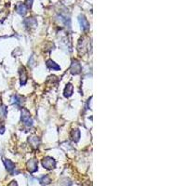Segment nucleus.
I'll use <instances>...</instances> for the list:
<instances>
[{"label":"nucleus","mask_w":186,"mask_h":186,"mask_svg":"<svg viewBox=\"0 0 186 186\" xmlns=\"http://www.w3.org/2000/svg\"><path fill=\"white\" fill-rule=\"evenodd\" d=\"M47 66H48L49 69H52V70H60V69H61L60 65H58L56 62H54L52 60L47 61Z\"/></svg>","instance_id":"9d476101"},{"label":"nucleus","mask_w":186,"mask_h":186,"mask_svg":"<svg viewBox=\"0 0 186 186\" xmlns=\"http://www.w3.org/2000/svg\"><path fill=\"white\" fill-rule=\"evenodd\" d=\"M42 165L43 167L47 169H53L56 167V161L54 160L52 157L47 156L42 160Z\"/></svg>","instance_id":"f03ea898"},{"label":"nucleus","mask_w":186,"mask_h":186,"mask_svg":"<svg viewBox=\"0 0 186 186\" xmlns=\"http://www.w3.org/2000/svg\"><path fill=\"white\" fill-rule=\"evenodd\" d=\"M11 102H12V103H14L16 105H20L21 103H23V99L17 95H14L11 98Z\"/></svg>","instance_id":"4468645a"},{"label":"nucleus","mask_w":186,"mask_h":186,"mask_svg":"<svg viewBox=\"0 0 186 186\" xmlns=\"http://www.w3.org/2000/svg\"><path fill=\"white\" fill-rule=\"evenodd\" d=\"M20 84L25 85V83L27 81V74H26L24 67H21L20 69Z\"/></svg>","instance_id":"0eeeda50"},{"label":"nucleus","mask_w":186,"mask_h":186,"mask_svg":"<svg viewBox=\"0 0 186 186\" xmlns=\"http://www.w3.org/2000/svg\"><path fill=\"white\" fill-rule=\"evenodd\" d=\"M24 24L27 27H31V28H35L36 25H37V23L36 20L34 19V18H29V19H26L24 20Z\"/></svg>","instance_id":"1a4fd4ad"},{"label":"nucleus","mask_w":186,"mask_h":186,"mask_svg":"<svg viewBox=\"0 0 186 186\" xmlns=\"http://www.w3.org/2000/svg\"><path fill=\"white\" fill-rule=\"evenodd\" d=\"M26 167H27V169H28L29 172H31V173L36 172V171L37 170V168H38V166H37V161L35 160V159L29 160V161L27 162V164H26Z\"/></svg>","instance_id":"20e7f679"},{"label":"nucleus","mask_w":186,"mask_h":186,"mask_svg":"<svg viewBox=\"0 0 186 186\" xmlns=\"http://www.w3.org/2000/svg\"><path fill=\"white\" fill-rule=\"evenodd\" d=\"M21 121H23L24 124L27 127H30L33 125V120L30 116V113L27 109H23V110H21Z\"/></svg>","instance_id":"f257e3e1"},{"label":"nucleus","mask_w":186,"mask_h":186,"mask_svg":"<svg viewBox=\"0 0 186 186\" xmlns=\"http://www.w3.org/2000/svg\"><path fill=\"white\" fill-rule=\"evenodd\" d=\"M8 186H18V184H17V182H16L15 181H13L10 182Z\"/></svg>","instance_id":"6ab92c4d"},{"label":"nucleus","mask_w":186,"mask_h":186,"mask_svg":"<svg viewBox=\"0 0 186 186\" xmlns=\"http://www.w3.org/2000/svg\"><path fill=\"white\" fill-rule=\"evenodd\" d=\"M4 164H5V167L8 169V171L12 172L15 169V164L12 161H10L8 159H4Z\"/></svg>","instance_id":"6e6552de"},{"label":"nucleus","mask_w":186,"mask_h":186,"mask_svg":"<svg viewBox=\"0 0 186 186\" xmlns=\"http://www.w3.org/2000/svg\"><path fill=\"white\" fill-rule=\"evenodd\" d=\"M82 70V67H81V64L79 63V61H73L72 64H71V67H70V71L73 74H80Z\"/></svg>","instance_id":"7ed1b4c3"},{"label":"nucleus","mask_w":186,"mask_h":186,"mask_svg":"<svg viewBox=\"0 0 186 186\" xmlns=\"http://www.w3.org/2000/svg\"><path fill=\"white\" fill-rule=\"evenodd\" d=\"M0 112H1V115L3 116H6V115H7V108H6V106L2 105L1 108H0Z\"/></svg>","instance_id":"dca6fc26"},{"label":"nucleus","mask_w":186,"mask_h":186,"mask_svg":"<svg viewBox=\"0 0 186 186\" xmlns=\"http://www.w3.org/2000/svg\"><path fill=\"white\" fill-rule=\"evenodd\" d=\"M72 138H73V140L75 141V143H77L80 139V131L78 129H74L72 131Z\"/></svg>","instance_id":"f8f14e48"},{"label":"nucleus","mask_w":186,"mask_h":186,"mask_svg":"<svg viewBox=\"0 0 186 186\" xmlns=\"http://www.w3.org/2000/svg\"><path fill=\"white\" fill-rule=\"evenodd\" d=\"M29 143H30L31 145H33L34 147L36 148L39 144V139L36 136H32V137L29 138Z\"/></svg>","instance_id":"ddd939ff"},{"label":"nucleus","mask_w":186,"mask_h":186,"mask_svg":"<svg viewBox=\"0 0 186 186\" xmlns=\"http://www.w3.org/2000/svg\"><path fill=\"white\" fill-rule=\"evenodd\" d=\"M25 6L28 7V8H31L32 4H33V0H25Z\"/></svg>","instance_id":"f3484780"},{"label":"nucleus","mask_w":186,"mask_h":186,"mask_svg":"<svg viewBox=\"0 0 186 186\" xmlns=\"http://www.w3.org/2000/svg\"><path fill=\"white\" fill-rule=\"evenodd\" d=\"M50 181H51V180H50L49 176H48V175H45V176H43V177L40 179V182H41V184H43V185L49 184Z\"/></svg>","instance_id":"2eb2a0df"},{"label":"nucleus","mask_w":186,"mask_h":186,"mask_svg":"<svg viewBox=\"0 0 186 186\" xmlns=\"http://www.w3.org/2000/svg\"><path fill=\"white\" fill-rule=\"evenodd\" d=\"M4 131H5V127L0 123V134H2Z\"/></svg>","instance_id":"a211bd4d"},{"label":"nucleus","mask_w":186,"mask_h":186,"mask_svg":"<svg viewBox=\"0 0 186 186\" xmlns=\"http://www.w3.org/2000/svg\"><path fill=\"white\" fill-rule=\"evenodd\" d=\"M79 24L81 25V28L83 31H87L90 29V24L89 21L87 20V19L84 16H79Z\"/></svg>","instance_id":"39448f33"},{"label":"nucleus","mask_w":186,"mask_h":186,"mask_svg":"<svg viewBox=\"0 0 186 186\" xmlns=\"http://www.w3.org/2000/svg\"><path fill=\"white\" fill-rule=\"evenodd\" d=\"M73 90H74L73 85L72 84H68L66 86V87H65V90H64V96L65 97H70L73 94Z\"/></svg>","instance_id":"9b49d317"},{"label":"nucleus","mask_w":186,"mask_h":186,"mask_svg":"<svg viewBox=\"0 0 186 186\" xmlns=\"http://www.w3.org/2000/svg\"><path fill=\"white\" fill-rule=\"evenodd\" d=\"M16 9H17V12L23 16L27 13V7L25 6V4L19 3L16 7Z\"/></svg>","instance_id":"423d86ee"}]
</instances>
